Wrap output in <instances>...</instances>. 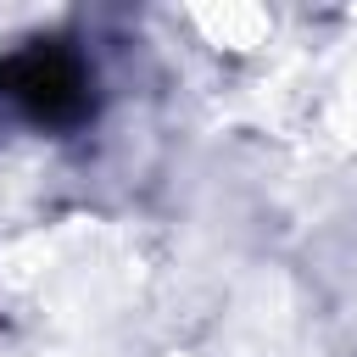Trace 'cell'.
Masks as SVG:
<instances>
[{"label":"cell","instance_id":"6da1fadb","mask_svg":"<svg viewBox=\"0 0 357 357\" xmlns=\"http://www.w3.org/2000/svg\"><path fill=\"white\" fill-rule=\"evenodd\" d=\"M0 84H6V95H17L33 117H67V112H78V89H84L78 67H73L67 56H56V50L11 56L6 73H0Z\"/></svg>","mask_w":357,"mask_h":357}]
</instances>
